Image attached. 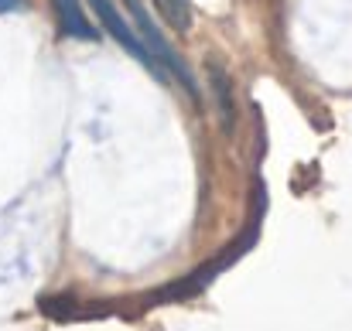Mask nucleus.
I'll return each instance as SVG.
<instances>
[{"instance_id": "obj_1", "label": "nucleus", "mask_w": 352, "mask_h": 331, "mask_svg": "<svg viewBox=\"0 0 352 331\" xmlns=\"http://www.w3.org/2000/svg\"><path fill=\"white\" fill-rule=\"evenodd\" d=\"M123 7H126V14L133 17V27L140 31V38H144V45H147V52H151V58L157 62V69L164 72V76H175L185 89H188V96L195 100L199 96V89H195V79H192V72H188V65L178 58V52L171 48V41L161 34V27L151 21V14H147V7L140 3V0H123Z\"/></svg>"}, {"instance_id": "obj_2", "label": "nucleus", "mask_w": 352, "mask_h": 331, "mask_svg": "<svg viewBox=\"0 0 352 331\" xmlns=\"http://www.w3.org/2000/svg\"><path fill=\"white\" fill-rule=\"evenodd\" d=\"M89 7H93V10H96V17L103 21L107 34L120 41V48H123V52H130V55H133L140 65H147V69H151L157 79H164V72H161V69H157V62L151 58L147 45H144V41L137 38V31H133V27H130V24L120 17V10L113 7V0H89Z\"/></svg>"}, {"instance_id": "obj_3", "label": "nucleus", "mask_w": 352, "mask_h": 331, "mask_svg": "<svg viewBox=\"0 0 352 331\" xmlns=\"http://www.w3.org/2000/svg\"><path fill=\"white\" fill-rule=\"evenodd\" d=\"M55 17H58L62 34H69V38H82V41H96L100 38V31L89 24V17H86L79 0H55Z\"/></svg>"}, {"instance_id": "obj_4", "label": "nucleus", "mask_w": 352, "mask_h": 331, "mask_svg": "<svg viewBox=\"0 0 352 331\" xmlns=\"http://www.w3.org/2000/svg\"><path fill=\"white\" fill-rule=\"evenodd\" d=\"M157 7V14L175 27V31H188L192 27V3L188 0H151Z\"/></svg>"}, {"instance_id": "obj_5", "label": "nucleus", "mask_w": 352, "mask_h": 331, "mask_svg": "<svg viewBox=\"0 0 352 331\" xmlns=\"http://www.w3.org/2000/svg\"><path fill=\"white\" fill-rule=\"evenodd\" d=\"M209 72H212V89H216V100H219V116H223V126L233 130V93H230V82H226V72L219 65L209 62Z\"/></svg>"}, {"instance_id": "obj_6", "label": "nucleus", "mask_w": 352, "mask_h": 331, "mask_svg": "<svg viewBox=\"0 0 352 331\" xmlns=\"http://www.w3.org/2000/svg\"><path fill=\"white\" fill-rule=\"evenodd\" d=\"M17 7H21V0H0V14H10Z\"/></svg>"}]
</instances>
